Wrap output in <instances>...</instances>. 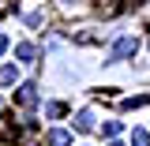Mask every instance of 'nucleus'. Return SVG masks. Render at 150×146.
Returning <instances> with one entry per match:
<instances>
[{"label": "nucleus", "mask_w": 150, "mask_h": 146, "mask_svg": "<svg viewBox=\"0 0 150 146\" xmlns=\"http://www.w3.org/2000/svg\"><path fill=\"white\" fill-rule=\"evenodd\" d=\"M135 53H139V37H120L109 49V60H128V56H135Z\"/></svg>", "instance_id": "f257e3e1"}, {"label": "nucleus", "mask_w": 150, "mask_h": 146, "mask_svg": "<svg viewBox=\"0 0 150 146\" xmlns=\"http://www.w3.org/2000/svg\"><path fill=\"white\" fill-rule=\"evenodd\" d=\"M15 97H19V105H23V109H34V105H38V86H34V83H23Z\"/></svg>", "instance_id": "f03ea898"}, {"label": "nucleus", "mask_w": 150, "mask_h": 146, "mask_svg": "<svg viewBox=\"0 0 150 146\" xmlns=\"http://www.w3.org/2000/svg\"><path fill=\"white\" fill-rule=\"evenodd\" d=\"M15 56L23 60V64H34V60H38V45H30V41H23V45L15 49Z\"/></svg>", "instance_id": "7ed1b4c3"}, {"label": "nucleus", "mask_w": 150, "mask_h": 146, "mask_svg": "<svg viewBox=\"0 0 150 146\" xmlns=\"http://www.w3.org/2000/svg\"><path fill=\"white\" fill-rule=\"evenodd\" d=\"M45 142H49V146H68V142H71V135H68V131H60V128H53L49 135H45Z\"/></svg>", "instance_id": "20e7f679"}, {"label": "nucleus", "mask_w": 150, "mask_h": 146, "mask_svg": "<svg viewBox=\"0 0 150 146\" xmlns=\"http://www.w3.org/2000/svg\"><path fill=\"white\" fill-rule=\"evenodd\" d=\"M90 128H94V112L83 109L79 116H75V131H90Z\"/></svg>", "instance_id": "39448f33"}, {"label": "nucleus", "mask_w": 150, "mask_h": 146, "mask_svg": "<svg viewBox=\"0 0 150 146\" xmlns=\"http://www.w3.org/2000/svg\"><path fill=\"white\" fill-rule=\"evenodd\" d=\"M131 146H150V131L135 128V131H131Z\"/></svg>", "instance_id": "423d86ee"}, {"label": "nucleus", "mask_w": 150, "mask_h": 146, "mask_svg": "<svg viewBox=\"0 0 150 146\" xmlns=\"http://www.w3.org/2000/svg\"><path fill=\"white\" fill-rule=\"evenodd\" d=\"M139 105H150V94H139V97H124V109H139Z\"/></svg>", "instance_id": "0eeeda50"}, {"label": "nucleus", "mask_w": 150, "mask_h": 146, "mask_svg": "<svg viewBox=\"0 0 150 146\" xmlns=\"http://www.w3.org/2000/svg\"><path fill=\"white\" fill-rule=\"evenodd\" d=\"M15 83V68H0V86H11Z\"/></svg>", "instance_id": "6e6552de"}, {"label": "nucleus", "mask_w": 150, "mask_h": 146, "mask_svg": "<svg viewBox=\"0 0 150 146\" xmlns=\"http://www.w3.org/2000/svg\"><path fill=\"white\" fill-rule=\"evenodd\" d=\"M45 116H64V105H60V101H49V105H45Z\"/></svg>", "instance_id": "1a4fd4ad"}, {"label": "nucleus", "mask_w": 150, "mask_h": 146, "mask_svg": "<svg viewBox=\"0 0 150 146\" xmlns=\"http://www.w3.org/2000/svg\"><path fill=\"white\" fill-rule=\"evenodd\" d=\"M101 131H105L109 139H116V135H120V124H116V120H109V124H105V128H101Z\"/></svg>", "instance_id": "9d476101"}, {"label": "nucleus", "mask_w": 150, "mask_h": 146, "mask_svg": "<svg viewBox=\"0 0 150 146\" xmlns=\"http://www.w3.org/2000/svg\"><path fill=\"white\" fill-rule=\"evenodd\" d=\"M41 19H45V11H26V23H30V26H38Z\"/></svg>", "instance_id": "9b49d317"}, {"label": "nucleus", "mask_w": 150, "mask_h": 146, "mask_svg": "<svg viewBox=\"0 0 150 146\" xmlns=\"http://www.w3.org/2000/svg\"><path fill=\"white\" fill-rule=\"evenodd\" d=\"M11 8H15V0H0V15H8Z\"/></svg>", "instance_id": "f8f14e48"}, {"label": "nucleus", "mask_w": 150, "mask_h": 146, "mask_svg": "<svg viewBox=\"0 0 150 146\" xmlns=\"http://www.w3.org/2000/svg\"><path fill=\"white\" fill-rule=\"evenodd\" d=\"M4 135H8V120H0V139H4Z\"/></svg>", "instance_id": "ddd939ff"}, {"label": "nucleus", "mask_w": 150, "mask_h": 146, "mask_svg": "<svg viewBox=\"0 0 150 146\" xmlns=\"http://www.w3.org/2000/svg\"><path fill=\"white\" fill-rule=\"evenodd\" d=\"M4 49H8V37H0V56H4Z\"/></svg>", "instance_id": "4468645a"}, {"label": "nucleus", "mask_w": 150, "mask_h": 146, "mask_svg": "<svg viewBox=\"0 0 150 146\" xmlns=\"http://www.w3.org/2000/svg\"><path fill=\"white\" fill-rule=\"evenodd\" d=\"M109 146H124V142H116V139H112V142H109Z\"/></svg>", "instance_id": "2eb2a0df"}, {"label": "nucleus", "mask_w": 150, "mask_h": 146, "mask_svg": "<svg viewBox=\"0 0 150 146\" xmlns=\"http://www.w3.org/2000/svg\"><path fill=\"white\" fill-rule=\"evenodd\" d=\"M0 146H11V142H0Z\"/></svg>", "instance_id": "dca6fc26"}]
</instances>
